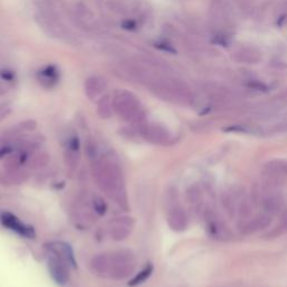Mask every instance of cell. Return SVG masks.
Returning a JSON list of instances; mask_svg holds the SVG:
<instances>
[{"instance_id":"obj_1","label":"cell","mask_w":287,"mask_h":287,"mask_svg":"<svg viewBox=\"0 0 287 287\" xmlns=\"http://www.w3.org/2000/svg\"><path fill=\"white\" fill-rule=\"evenodd\" d=\"M92 267L98 274L115 279L129 276L135 269V259L129 251L111 252L99 255L92 260Z\"/></svg>"},{"instance_id":"obj_15","label":"cell","mask_w":287,"mask_h":287,"mask_svg":"<svg viewBox=\"0 0 287 287\" xmlns=\"http://www.w3.org/2000/svg\"><path fill=\"white\" fill-rule=\"evenodd\" d=\"M167 221H169L170 227L174 231H183L188 228V217H186L184 210L181 207L175 206L171 209Z\"/></svg>"},{"instance_id":"obj_21","label":"cell","mask_w":287,"mask_h":287,"mask_svg":"<svg viewBox=\"0 0 287 287\" xmlns=\"http://www.w3.org/2000/svg\"><path fill=\"white\" fill-rule=\"evenodd\" d=\"M186 195H188V200L191 204H201L203 201V191L201 186L197 184L190 186L188 192H186Z\"/></svg>"},{"instance_id":"obj_6","label":"cell","mask_w":287,"mask_h":287,"mask_svg":"<svg viewBox=\"0 0 287 287\" xmlns=\"http://www.w3.org/2000/svg\"><path fill=\"white\" fill-rule=\"evenodd\" d=\"M287 178V165L283 161L274 159L265 164L263 170L264 185L278 188Z\"/></svg>"},{"instance_id":"obj_16","label":"cell","mask_w":287,"mask_h":287,"mask_svg":"<svg viewBox=\"0 0 287 287\" xmlns=\"http://www.w3.org/2000/svg\"><path fill=\"white\" fill-rule=\"evenodd\" d=\"M104 89H106V81L102 77L92 76L89 77L84 81V92L85 96L90 100H95L101 95Z\"/></svg>"},{"instance_id":"obj_8","label":"cell","mask_w":287,"mask_h":287,"mask_svg":"<svg viewBox=\"0 0 287 287\" xmlns=\"http://www.w3.org/2000/svg\"><path fill=\"white\" fill-rule=\"evenodd\" d=\"M0 219H1V223L6 228L15 231V232L20 234V236L28 238V239H32V238L35 237V230L33 227L25 225L19 219L15 217L14 214L9 213V212H3Z\"/></svg>"},{"instance_id":"obj_28","label":"cell","mask_w":287,"mask_h":287,"mask_svg":"<svg viewBox=\"0 0 287 287\" xmlns=\"http://www.w3.org/2000/svg\"><path fill=\"white\" fill-rule=\"evenodd\" d=\"M121 27L126 29V31H135L137 29V21L135 19H125L124 21L121 23Z\"/></svg>"},{"instance_id":"obj_24","label":"cell","mask_w":287,"mask_h":287,"mask_svg":"<svg viewBox=\"0 0 287 287\" xmlns=\"http://www.w3.org/2000/svg\"><path fill=\"white\" fill-rule=\"evenodd\" d=\"M93 206H95V210L96 211V213H98V214L103 215L104 213H106L107 206H106V203H104V201L102 199L95 200V203H93Z\"/></svg>"},{"instance_id":"obj_4","label":"cell","mask_w":287,"mask_h":287,"mask_svg":"<svg viewBox=\"0 0 287 287\" xmlns=\"http://www.w3.org/2000/svg\"><path fill=\"white\" fill-rule=\"evenodd\" d=\"M98 176L99 183L107 191L108 194L111 197L117 199V196H121L122 193H125L124 189H122V176L117 166L115 164L111 163H103L101 162L98 165Z\"/></svg>"},{"instance_id":"obj_13","label":"cell","mask_w":287,"mask_h":287,"mask_svg":"<svg viewBox=\"0 0 287 287\" xmlns=\"http://www.w3.org/2000/svg\"><path fill=\"white\" fill-rule=\"evenodd\" d=\"M38 83L45 89H52L58 83L59 70L57 65L47 64L39 69L36 73Z\"/></svg>"},{"instance_id":"obj_30","label":"cell","mask_w":287,"mask_h":287,"mask_svg":"<svg viewBox=\"0 0 287 287\" xmlns=\"http://www.w3.org/2000/svg\"><path fill=\"white\" fill-rule=\"evenodd\" d=\"M7 91H8V88H7L6 85L2 83V82H0V96L5 95V93H7Z\"/></svg>"},{"instance_id":"obj_26","label":"cell","mask_w":287,"mask_h":287,"mask_svg":"<svg viewBox=\"0 0 287 287\" xmlns=\"http://www.w3.org/2000/svg\"><path fill=\"white\" fill-rule=\"evenodd\" d=\"M68 146H69V150L73 153H77V151H79L80 140H79V138H77V136H72L70 138Z\"/></svg>"},{"instance_id":"obj_10","label":"cell","mask_w":287,"mask_h":287,"mask_svg":"<svg viewBox=\"0 0 287 287\" xmlns=\"http://www.w3.org/2000/svg\"><path fill=\"white\" fill-rule=\"evenodd\" d=\"M242 196L244 194H241V190H237L234 188L222 192L220 200H221V204L227 215L230 219H233L238 214V206H239Z\"/></svg>"},{"instance_id":"obj_23","label":"cell","mask_w":287,"mask_h":287,"mask_svg":"<svg viewBox=\"0 0 287 287\" xmlns=\"http://www.w3.org/2000/svg\"><path fill=\"white\" fill-rule=\"evenodd\" d=\"M15 72L12 70L5 69L0 71V79H1L3 82H13L15 80Z\"/></svg>"},{"instance_id":"obj_20","label":"cell","mask_w":287,"mask_h":287,"mask_svg":"<svg viewBox=\"0 0 287 287\" xmlns=\"http://www.w3.org/2000/svg\"><path fill=\"white\" fill-rule=\"evenodd\" d=\"M287 232V210H282L279 213V221L277 226L268 233V237L277 238Z\"/></svg>"},{"instance_id":"obj_9","label":"cell","mask_w":287,"mask_h":287,"mask_svg":"<svg viewBox=\"0 0 287 287\" xmlns=\"http://www.w3.org/2000/svg\"><path fill=\"white\" fill-rule=\"evenodd\" d=\"M143 136L147 140L154 144L166 145L171 140V135L166 128L157 124H147L143 125L140 128Z\"/></svg>"},{"instance_id":"obj_5","label":"cell","mask_w":287,"mask_h":287,"mask_svg":"<svg viewBox=\"0 0 287 287\" xmlns=\"http://www.w3.org/2000/svg\"><path fill=\"white\" fill-rule=\"evenodd\" d=\"M204 219H206L207 230L213 239L218 240H228L230 239L231 233L229 228L223 222L218 212L212 208H208L204 211Z\"/></svg>"},{"instance_id":"obj_19","label":"cell","mask_w":287,"mask_h":287,"mask_svg":"<svg viewBox=\"0 0 287 287\" xmlns=\"http://www.w3.org/2000/svg\"><path fill=\"white\" fill-rule=\"evenodd\" d=\"M113 100L109 96H103L98 102V114L101 118H109L113 114Z\"/></svg>"},{"instance_id":"obj_25","label":"cell","mask_w":287,"mask_h":287,"mask_svg":"<svg viewBox=\"0 0 287 287\" xmlns=\"http://www.w3.org/2000/svg\"><path fill=\"white\" fill-rule=\"evenodd\" d=\"M155 47L158 48V50L167 52V53H175V50L173 46L169 44L167 42H164V40H159V42L155 43Z\"/></svg>"},{"instance_id":"obj_27","label":"cell","mask_w":287,"mask_h":287,"mask_svg":"<svg viewBox=\"0 0 287 287\" xmlns=\"http://www.w3.org/2000/svg\"><path fill=\"white\" fill-rule=\"evenodd\" d=\"M248 85H249V88H251L252 90H255V91H262V92L267 91L266 85L262 83V82L257 81V80H250L249 81Z\"/></svg>"},{"instance_id":"obj_14","label":"cell","mask_w":287,"mask_h":287,"mask_svg":"<svg viewBox=\"0 0 287 287\" xmlns=\"http://www.w3.org/2000/svg\"><path fill=\"white\" fill-rule=\"evenodd\" d=\"M271 217L273 215L263 212L262 214L256 215L253 218H249L245 221V225L244 227H241V230L246 233H253L257 232V231L266 229L270 225Z\"/></svg>"},{"instance_id":"obj_3","label":"cell","mask_w":287,"mask_h":287,"mask_svg":"<svg viewBox=\"0 0 287 287\" xmlns=\"http://www.w3.org/2000/svg\"><path fill=\"white\" fill-rule=\"evenodd\" d=\"M113 108L118 115L127 121L140 122L145 118L143 106L133 92L122 90L115 93Z\"/></svg>"},{"instance_id":"obj_2","label":"cell","mask_w":287,"mask_h":287,"mask_svg":"<svg viewBox=\"0 0 287 287\" xmlns=\"http://www.w3.org/2000/svg\"><path fill=\"white\" fill-rule=\"evenodd\" d=\"M147 88L159 99L173 103H191L193 96L190 95L185 85L169 77H151L147 81Z\"/></svg>"},{"instance_id":"obj_29","label":"cell","mask_w":287,"mask_h":287,"mask_svg":"<svg viewBox=\"0 0 287 287\" xmlns=\"http://www.w3.org/2000/svg\"><path fill=\"white\" fill-rule=\"evenodd\" d=\"M10 114V108L7 104H0V121Z\"/></svg>"},{"instance_id":"obj_22","label":"cell","mask_w":287,"mask_h":287,"mask_svg":"<svg viewBox=\"0 0 287 287\" xmlns=\"http://www.w3.org/2000/svg\"><path fill=\"white\" fill-rule=\"evenodd\" d=\"M153 270H154V267H153V265L148 264L146 267L144 268L143 270H140L139 273H138L135 277H134L132 281L129 282V286H138L140 284H143L147 281L148 278L151 277V275L153 274Z\"/></svg>"},{"instance_id":"obj_18","label":"cell","mask_w":287,"mask_h":287,"mask_svg":"<svg viewBox=\"0 0 287 287\" xmlns=\"http://www.w3.org/2000/svg\"><path fill=\"white\" fill-rule=\"evenodd\" d=\"M236 57L240 62H245L247 63V64H256V62L259 59L260 55H259V52H257L255 48L241 47L240 50L236 53Z\"/></svg>"},{"instance_id":"obj_11","label":"cell","mask_w":287,"mask_h":287,"mask_svg":"<svg viewBox=\"0 0 287 287\" xmlns=\"http://www.w3.org/2000/svg\"><path fill=\"white\" fill-rule=\"evenodd\" d=\"M47 249L53 253L54 256H57V258L63 260L66 265H69V266H72V267L77 266L73 249L69 244H66V242H63V241L50 242V244L47 245Z\"/></svg>"},{"instance_id":"obj_12","label":"cell","mask_w":287,"mask_h":287,"mask_svg":"<svg viewBox=\"0 0 287 287\" xmlns=\"http://www.w3.org/2000/svg\"><path fill=\"white\" fill-rule=\"evenodd\" d=\"M69 265H66L63 260L57 258V256H52L48 259V270L52 278L58 285H64L69 281Z\"/></svg>"},{"instance_id":"obj_17","label":"cell","mask_w":287,"mask_h":287,"mask_svg":"<svg viewBox=\"0 0 287 287\" xmlns=\"http://www.w3.org/2000/svg\"><path fill=\"white\" fill-rule=\"evenodd\" d=\"M223 132L226 133H234V134H244V135H252V136H262L264 135V129L262 127L250 125V124H237L231 125L223 128Z\"/></svg>"},{"instance_id":"obj_7","label":"cell","mask_w":287,"mask_h":287,"mask_svg":"<svg viewBox=\"0 0 287 287\" xmlns=\"http://www.w3.org/2000/svg\"><path fill=\"white\" fill-rule=\"evenodd\" d=\"M274 186L264 185L263 190L258 193V201L263 212L273 215L282 211L283 208V197Z\"/></svg>"}]
</instances>
